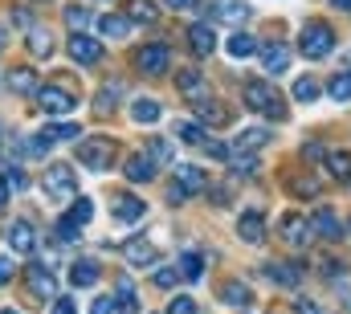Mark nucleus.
Segmentation results:
<instances>
[{
  "instance_id": "obj_22",
  "label": "nucleus",
  "mask_w": 351,
  "mask_h": 314,
  "mask_svg": "<svg viewBox=\"0 0 351 314\" xmlns=\"http://www.w3.org/2000/svg\"><path fill=\"white\" fill-rule=\"evenodd\" d=\"M265 143H269V131H265V127H245V131L233 139V147H229V152H254V156H258Z\"/></svg>"
},
{
  "instance_id": "obj_29",
  "label": "nucleus",
  "mask_w": 351,
  "mask_h": 314,
  "mask_svg": "<svg viewBox=\"0 0 351 314\" xmlns=\"http://www.w3.org/2000/svg\"><path fill=\"white\" fill-rule=\"evenodd\" d=\"M119 98H123V82H106V86L98 90V98H94V110H98V114H110Z\"/></svg>"
},
{
  "instance_id": "obj_20",
  "label": "nucleus",
  "mask_w": 351,
  "mask_h": 314,
  "mask_svg": "<svg viewBox=\"0 0 351 314\" xmlns=\"http://www.w3.org/2000/svg\"><path fill=\"white\" fill-rule=\"evenodd\" d=\"M131 119H135L139 127H156V123L164 119V106H160L156 98H135V102H131Z\"/></svg>"
},
{
  "instance_id": "obj_58",
  "label": "nucleus",
  "mask_w": 351,
  "mask_h": 314,
  "mask_svg": "<svg viewBox=\"0 0 351 314\" xmlns=\"http://www.w3.org/2000/svg\"><path fill=\"white\" fill-rule=\"evenodd\" d=\"M331 4H335L339 12H351V0H331Z\"/></svg>"
},
{
  "instance_id": "obj_45",
  "label": "nucleus",
  "mask_w": 351,
  "mask_h": 314,
  "mask_svg": "<svg viewBox=\"0 0 351 314\" xmlns=\"http://www.w3.org/2000/svg\"><path fill=\"white\" fill-rule=\"evenodd\" d=\"M90 314H123V306H119V298L102 294V298H94V302H90Z\"/></svg>"
},
{
  "instance_id": "obj_9",
  "label": "nucleus",
  "mask_w": 351,
  "mask_h": 314,
  "mask_svg": "<svg viewBox=\"0 0 351 314\" xmlns=\"http://www.w3.org/2000/svg\"><path fill=\"white\" fill-rule=\"evenodd\" d=\"M25 282H29V290H33L37 298H58V278L49 274V265L33 261V265L25 269Z\"/></svg>"
},
{
  "instance_id": "obj_7",
  "label": "nucleus",
  "mask_w": 351,
  "mask_h": 314,
  "mask_svg": "<svg viewBox=\"0 0 351 314\" xmlns=\"http://www.w3.org/2000/svg\"><path fill=\"white\" fill-rule=\"evenodd\" d=\"M37 106H41L45 114H70L78 102H74V94L62 90V86H41V90H37Z\"/></svg>"
},
{
  "instance_id": "obj_56",
  "label": "nucleus",
  "mask_w": 351,
  "mask_h": 314,
  "mask_svg": "<svg viewBox=\"0 0 351 314\" xmlns=\"http://www.w3.org/2000/svg\"><path fill=\"white\" fill-rule=\"evenodd\" d=\"M8 200V180H4V167H0V204Z\"/></svg>"
},
{
  "instance_id": "obj_13",
  "label": "nucleus",
  "mask_w": 351,
  "mask_h": 314,
  "mask_svg": "<svg viewBox=\"0 0 351 314\" xmlns=\"http://www.w3.org/2000/svg\"><path fill=\"white\" fill-rule=\"evenodd\" d=\"M258 58H262L265 74H286V70H290V49H286V45H278V41L258 45Z\"/></svg>"
},
{
  "instance_id": "obj_40",
  "label": "nucleus",
  "mask_w": 351,
  "mask_h": 314,
  "mask_svg": "<svg viewBox=\"0 0 351 314\" xmlns=\"http://www.w3.org/2000/svg\"><path fill=\"white\" fill-rule=\"evenodd\" d=\"M78 241H82V225H74L70 217L58 221V245H78Z\"/></svg>"
},
{
  "instance_id": "obj_11",
  "label": "nucleus",
  "mask_w": 351,
  "mask_h": 314,
  "mask_svg": "<svg viewBox=\"0 0 351 314\" xmlns=\"http://www.w3.org/2000/svg\"><path fill=\"white\" fill-rule=\"evenodd\" d=\"M70 58L78 66H94V62H102V45L94 37H86V33H74L70 37Z\"/></svg>"
},
{
  "instance_id": "obj_43",
  "label": "nucleus",
  "mask_w": 351,
  "mask_h": 314,
  "mask_svg": "<svg viewBox=\"0 0 351 314\" xmlns=\"http://www.w3.org/2000/svg\"><path fill=\"white\" fill-rule=\"evenodd\" d=\"M90 217H94V204H90L86 196H78L74 208H70V221H74V225H90Z\"/></svg>"
},
{
  "instance_id": "obj_37",
  "label": "nucleus",
  "mask_w": 351,
  "mask_h": 314,
  "mask_svg": "<svg viewBox=\"0 0 351 314\" xmlns=\"http://www.w3.org/2000/svg\"><path fill=\"white\" fill-rule=\"evenodd\" d=\"M200 269H204L200 253H184V257H180V278H184V282H196V278H200Z\"/></svg>"
},
{
  "instance_id": "obj_54",
  "label": "nucleus",
  "mask_w": 351,
  "mask_h": 314,
  "mask_svg": "<svg viewBox=\"0 0 351 314\" xmlns=\"http://www.w3.org/2000/svg\"><path fill=\"white\" fill-rule=\"evenodd\" d=\"M294 314H319V306L306 298V302H294Z\"/></svg>"
},
{
  "instance_id": "obj_47",
  "label": "nucleus",
  "mask_w": 351,
  "mask_h": 314,
  "mask_svg": "<svg viewBox=\"0 0 351 314\" xmlns=\"http://www.w3.org/2000/svg\"><path fill=\"white\" fill-rule=\"evenodd\" d=\"M168 314H200V311H196V302H192V298H184V294H180V298L168 302Z\"/></svg>"
},
{
  "instance_id": "obj_28",
  "label": "nucleus",
  "mask_w": 351,
  "mask_h": 314,
  "mask_svg": "<svg viewBox=\"0 0 351 314\" xmlns=\"http://www.w3.org/2000/svg\"><path fill=\"white\" fill-rule=\"evenodd\" d=\"M229 58H237V62L258 58V41H254L250 33H233V37H229Z\"/></svg>"
},
{
  "instance_id": "obj_17",
  "label": "nucleus",
  "mask_w": 351,
  "mask_h": 314,
  "mask_svg": "<svg viewBox=\"0 0 351 314\" xmlns=\"http://www.w3.org/2000/svg\"><path fill=\"white\" fill-rule=\"evenodd\" d=\"M123 257H127L131 265H156V261H160L156 245H152V241H143V237H131V241L123 245Z\"/></svg>"
},
{
  "instance_id": "obj_26",
  "label": "nucleus",
  "mask_w": 351,
  "mask_h": 314,
  "mask_svg": "<svg viewBox=\"0 0 351 314\" xmlns=\"http://www.w3.org/2000/svg\"><path fill=\"white\" fill-rule=\"evenodd\" d=\"M70 282H74L78 290H90V286H98V261H90V257L74 261V265H70Z\"/></svg>"
},
{
  "instance_id": "obj_10",
  "label": "nucleus",
  "mask_w": 351,
  "mask_h": 314,
  "mask_svg": "<svg viewBox=\"0 0 351 314\" xmlns=\"http://www.w3.org/2000/svg\"><path fill=\"white\" fill-rule=\"evenodd\" d=\"M237 237L245 245H265V213L262 208H245L237 221Z\"/></svg>"
},
{
  "instance_id": "obj_41",
  "label": "nucleus",
  "mask_w": 351,
  "mask_h": 314,
  "mask_svg": "<svg viewBox=\"0 0 351 314\" xmlns=\"http://www.w3.org/2000/svg\"><path fill=\"white\" fill-rule=\"evenodd\" d=\"M147 156L156 159V163H172L176 152H172V143H168V139H147Z\"/></svg>"
},
{
  "instance_id": "obj_48",
  "label": "nucleus",
  "mask_w": 351,
  "mask_h": 314,
  "mask_svg": "<svg viewBox=\"0 0 351 314\" xmlns=\"http://www.w3.org/2000/svg\"><path fill=\"white\" fill-rule=\"evenodd\" d=\"M290 192L294 196H319V184L315 180H290Z\"/></svg>"
},
{
  "instance_id": "obj_53",
  "label": "nucleus",
  "mask_w": 351,
  "mask_h": 314,
  "mask_svg": "<svg viewBox=\"0 0 351 314\" xmlns=\"http://www.w3.org/2000/svg\"><path fill=\"white\" fill-rule=\"evenodd\" d=\"M164 4H168V8H176V12H192L200 0H164Z\"/></svg>"
},
{
  "instance_id": "obj_15",
  "label": "nucleus",
  "mask_w": 351,
  "mask_h": 314,
  "mask_svg": "<svg viewBox=\"0 0 351 314\" xmlns=\"http://www.w3.org/2000/svg\"><path fill=\"white\" fill-rule=\"evenodd\" d=\"M123 176H127L131 184H152V180H156V159L139 152V156H131L123 163Z\"/></svg>"
},
{
  "instance_id": "obj_16",
  "label": "nucleus",
  "mask_w": 351,
  "mask_h": 314,
  "mask_svg": "<svg viewBox=\"0 0 351 314\" xmlns=\"http://www.w3.org/2000/svg\"><path fill=\"white\" fill-rule=\"evenodd\" d=\"M25 41H29V49H33V58H49V53H53V33H49V25H41V21H33V25L25 29Z\"/></svg>"
},
{
  "instance_id": "obj_51",
  "label": "nucleus",
  "mask_w": 351,
  "mask_h": 314,
  "mask_svg": "<svg viewBox=\"0 0 351 314\" xmlns=\"http://www.w3.org/2000/svg\"><path fill=\"white\" fill-rule=\"evenodd\" d=\"M53 314H78L74 298H53Z\"/></svg>"
},
{
  "instance_id": "obj_46",
  "label": "nucleus",
  "mask_w": 351,
  "mask_h": 314,
  "mask_svg": "<svg viewBox=\"0 0 351 314\" xmlns=\"http://www.w3.org/2000/svg\"><path fill=\"white\" fill-rule=\"evenodd\" d=\"M176 278H180V265H160L156 269V286H164V290H172Z\"/></svg>"
},
{
  "instance_id": "obj_21",
  "label": "nucleus",
  "mask_w": 351,
  "mask_h": 314,
  "mask_svg": "<svg viewBox=\"0 0 351 314\" xmlns=\"http://www.w3.org/2000/svg\"><path fill=\"white\" fill-rule=\"evenodd\" d=\"M176 184H180L188 196H196V192L208 188V176H204L200 167H192V163H180V167H176Z\"/></svg>"
},
{
  "instance_id": "obj_2",
  "label": "nucleus",
  "mask_w": 351,
  "mask_h": 314,
  "mask_svg": "<svg viewBox=\"0 0 351 314\" xmlns=\"http://www.w3.org/2000/svg\"><path fill=\"white\" fill-rule=\"evenodd\" d=\"M241 98H245V106L250 110H258V114H265V119H286V98L269 86L265 78H254V82H245V90H241Z\"/></svg>"
},
{
  "instance_id": "obj_1",
  "label": "nucleus",
  "mask_w": 351,
  "mask_h": 314,
  "mask_svg": "<svg viewBox=\"0 0 351 314\" xmlns=\"http://www.w3.org/2000/svg\"><path fill=\"white\" fill-rule=\"evenodd\" d=\"M331 49H335V29L327 21H306L298 29V53L306 62H323V58H331Z\"/></svg>"
},
{
  "instance_id": "obj_30",
  "label": "nucleus",
  "mask_w": 351,
  "mask_h": 314,
  "mask_svg": "<svg viewBox=\"0 0 351 314\" xmlns=\"http://www.w3.org/2000/svg\"><path fill=\"white\" fill-rule=\"evenodd\" d=\"M200 123L225 127V123H233V114H229V106H221V102H200Z\"/></svg>"
},
{
  "instance_id": "obj_5",
  "label": "nucleus",
  "mask_w": 351,
  "mask_h": 314,
  "mask_svg": "<svg viewBox=\"0 0 351 314\" xmlns=\"http://www.w3.org/2000/svg\"><path fill=\"white\" fill-rule=\"evenodd\" d=\"M135 66H139L143 78H160V74H168V66H172V49H168V45H143V49L135 53Z\"/></svg>"
},
{
  "instance_id": "obj_59",
  "label": "nucleus",
  "mask_w": 351,
  "mask_h": 314,
  "mask_svg": "<svg viewBox=\"0 0 351 314\" xmlns=\"http://www.w3.org/2000/svg\"><path fill=\"white\" fill-rule=\"evenodd\" d=\"M0 314H16V311H0Z\"/></svg>"
},
{
  "instance_id": "obj_27",
  "label": "nucleus",
  "mask_w": 351,
  "mask_h": 314,
  "mask_svg": "<svg viewBox=\"0 0 351 314\" xmlns=\"http://www.w3.org/2000/svg\"><path fill=\"white\" fill-rule=\"evenodd\" d=\"M8 90L12 94H37L41 86H37V74L29 66H16V70H8Z\"/></svg>"
},
{
  "instance_id": "obj_19",
  "label": "nucleus",
  "mask_w": 351,
  "mask_h": 314,
  "mask_svg": "<svg viewBox=\"0 0 351 314\" xmlns=\"http://www.w3.org/2000/svg\"><path fill=\"white\" fill-rule=\"evenodd\" d=\"M311 225H315V233L323 237V241H339V237H343V221H339L331 208H315Z\"/></svg>"
},
{
  "instance_id": "obj_52",
  "label": "nucleus",
  "mask_w": 351,
  "mask_h": 314,
  "mask_svg": "<svg viewBox=\"0 0 351 314\" xmlns=\"http://www.w3.org/2000/svg\"><path fill=\"white\" fill-rule=\"evenodd\" d=\"M12 274H16V269H12V257H0V286H8Z\"/></svg>"
},
{
  "instance_id": "obj_35",
  "label": "nucleus",
  "mask_w": 351,
  "mask_h": 314,
  "mask_svg": "<svg viewBox=\"0 0 351 314\" xmlns=\"http://www.w3.org/2000/svg\"><path fill=\"white\" fill-rule=\"evenodd\" d=\"M90 21H94V12H90L86 4H70V8H66V25H70L74 33H82Z\"/></svg>"
},
{
  "instance_id": "obj_38",
  "label": "nucleus",
  "mask_w": 351,
  "mask_h": 314,
  "mask_svg": "<svg viewBox=\"0 0 351 314\" xmlns=\"http://www.w3.org/2000/svg\"><path fill=\"white\" fill-rule=\"evenodd\" d=\"M119 306H123V314H139V298H135V286L123 278L119 282Z\"/></svg>"
},
{
  "instance_id": "obj_57",
  "label": "nucleus",
  "mask_w": 351,
  "mask_h": 314,
  "mask_svg": "<svg viewBox=\"0 0 351 314\" xmlns=\"http://www.w3.org/2000/svg\"><path fill=\"white\" fill-rule=\"evenodd\" d=\"M4 41H8V21L0 16V45H4Z\"/></svg>"
},
{
  "instance_id": "obj_14",
  "label": "nucleus",
  "mask_w": 351,
  "mask_h": 314,
  "mask_svg": "<svg viewBox=\"0 0 351 314\" xmlns=\"http://www.w3.org/2000/svg\"><path fill=\"white\" fill-rule=\"evenodd\" d=\"M265 278H269L274 286L294 290V286L302 282V265H294V261H269V265H265Z\"/></svg>"
},
{
  "instance_id": "obj_39",
  "label": "nucleus",
  "mask_w": 351,
  "mask_h": 314,
  "mask_svg": "<svg viewBox=\"0 0 351 314\" xmlns=\"http://www.w3.org/2000/svg\"><path fill=\"white\" fill-rule=\"evenodd\" d=\"M327 94H331L335 102H351V74H335L331 86H327Z\"/></svg>"
},
{
  "instance_id": "obj_3",
  "label": "nucleus",
  "mask_w": 351,
  "mask_h": 314,
  "mask_svg": "<svg viewBox=\"0 0 351 314\" xmlns=\"http://www.w3.org/2000/svg\"><path fill=\"white\" fill-rule=\"evenodd\" d=\"M74 152H78V163H82V167L106 171L110 159H114V139H106V135H86V139L74 143Z\"/></svg>"
},
{
  "instance_id": "obj_50",
  "label": "nucleus",
  "mask_w": 351,
  "mask_h": 314,
  "mask_svg": "<svg viewBox=\"0 0 351 314\" xmlns=\"http://www.w3.org/2000/svg\"><path fill=\"white\" fill-rule=\"evenodd\" d=\"M8 21H16L21 29H29V25H33V12H29V8H12V12H8Z\"/></svg>"
},
{
  "instance_id": "obj_6",
  "label": "nucleus",
  "mask_w": 351,
  "mask_h": 314,
  "mask_svg": "<svg viewBox=\"0 0 351 314\" xmlns=\"http://www.w3.org/2000/svg\"><path fill=\"white\" fill-rule=\"evenodd\" d=\"M278 229H282V237H286L294 249L311 245V237H315V225L306 221V213H286V217L278 221Z\"/></svg>"
},
{
  "instance_id": "obj_12",
  "label": "nucleus",
  "mask_w": 351,
  "mask_h": 314,
  "mask_svg": "<svg viewBox=\"0 0 351 314\" xmlns=\"http://www.w3.org/2000/svg\"><path fill=\"white\" fill-rule=\"evenodd\" d=\"M8 249L21 253V257L33 253V249H37V229H33L29 221H12V225H8Z\"/></svg>"
},
{
  "instance_id": "obj_4",
  "label": "nucleus",
  "mask_w": 351,
  "mask_h": 314,
  "mask_svg": "<svg viewBox=\"0 0 351 314\" xmlns=\"http://www.w3.org/2000/svg\"><path fill=\"white\" fill-rule=\"evenodd\" d=\"M41 188H45L49 200H74V196H78V176H74L70 163H49Z\"/></svg>"
},
{
  "instance_id": "obj_25",
  "label": "nucleus",
  "mask_w": 351,
  "mask_h": 314,
  "mask_svg": "<svg viewBox=\"0 0 351 314\" xmlns=\"http://www.w3.org/2000/svg\"><path fill=\"white\" fill-rule=\"evenodd\" d=\"M143 213H147L143 200H135V196H114V221L135 225V221H143Z\"/></svg>"
},
{
  "instance_id": "obj_31",
  "label": "nucleus",
  "mask_w": 351,
  "mask_h": 314,
  "mask_svg": "<svg viewBox=\"0 0 351 314\" xmlns=\"http://www.w3.org/2000/svg\"><path fill=\"white\" fill-rule=\"evenodd\" d=\"M127 16H131V25H156V4L152 0H135V4H127Z\"/></svg>"
},
{
  "instance_id": "obj_36",
  "label": "nucleus",
  "mask_w": 351,
  "mask_h": 314,
  "mask_svg": "<svg viewBox=\"0 0 351 314\" xmlns=\"http://www.w3.org/2000/svg\"><path fill=\"white\" fill-rule=\"evenodd\" d=\"M327 171H331L335 180H351V156L348 152H331V156H327Z\"/></svg>"
},
{
  "instance_id": "obj_32",
  "label": "nucleus",
  "mask_w": 351,
  "mask_h": 314,
  "mask_svg": "<svg viewBox=\"0 0 351 314\" xmlns=\"http://www.w3.org/2000/svg\"><path fill=\"white\" fill-rule=\"evenodd\" d=\"M41 135L49 143H58V139H82V127L78 123H49V127H41Z\"/></svg>"
},
{
  "instance_id": "obj_34",
  "label": "nucleus",
  "mask_w": 351,
  "mask_h": 314,
  "mask_svg": "<svg viewBox=\"0 0 351 314\" xmlns=\"http://www.w3.org/2000/svg\"><path fill=\"white\" fill-rule=\"evenodd\" d=\"M221 298H225L229 306H241V311H245V306L254 302V294H250V286H241V282H229V286L221 290Z\"/></svg>"
},
{
  "instance_id": "obj_8",
  "label": "nucleus",
  "mask_w": 351,
  "mask_h": 314,
  "mask_svg": "<svg viewBox=\"0 0 351 314\" xmlns=\"http://www.w3.org/2000/svg\"><path fill=\"white\" fill-rule=\"evenodd\" d=\"M250 4L245 0H208V16L221 21V25H245L250 21Z\"/></svg>"
},
{
  "instance_id": "obj_24",
  "label": "nucleus",
  "mask_w": 351,
  "mask_h": 314,
  "mask_svg": "<svg viewBox=\"0 0 351 314\" xmlns=\"http://www.w3.org/2000/svg\"><path fill=\"white\" fill-rule=\"evenodd\" d=\"M188 41H192V53H196V58H208V53L217 49L213 25H192V29H188Z\"/></svg>"
},
{
  "instance_id": "obj_55",
  "label": "nucleus",
  "mask_w": 351,
  "mask_h": 314,
  "mask_svg": "<svg viewBox=\"0 0 351 314\" xmlns=\"http://www.w3.org/2000/svg\"><path fill=\"white\" fill-rule=\"evenodd\" d=\"M302 156H306V159H323V147H319V143H306V147H302Z\"/></svg>"
},
{
  "instance_id": "obj_49",
  "label": "nucleus",
  "mask_w": 351,
  "mask_h": 314,
  "mask_svg": "<svg viewBox=\"0 0 351 314\" xmlns=\"http://www.w3.org/2000/svg\"><path fill=\"white\" fill-rule=\"evenodd\" d=\"M204 152H208L213 159H225V163H229V147H225V143H217V139H204Z\"/></svg>"
},
{
  "instance_id": "obj_44",
  "label": "nucleus",
  "mask_w": 351,
  "mask_h": 314,
  "mask_svg": "<svg viewBox=\"0 0 351 314\" xmlns=\"http://www.w3.org/2000/svg\"><path fill=\"white\" fill-rule=\"evenodd\" d=\"M4 180H8V192H25V188H29V176H25L21 167H12V163L4 167Z\"/></svg>"
},
{
  "instance_id": "obj_23",
  "label": "nucleus",
  "mask_w": 351,
  "mask_h": 314,
  "mask_svg": "<svg viewBox=\"0 0 351 314\" xmlns=\"http://www.w3.org/2000/svg\"><path fill=\"white\" fill-rule=\"evenodd\" d=\"M98 33L110 37V41H123V37L131 33V16H123V12H106V16H98Z\"/></svg>"
},
{
  "instance_id": "obj_33",
  "label": "nucleus",
  "mask_w": 351,
  "mask_h": 314,
  "mask_svg": "<svg viewBox=\"0 0 351 314\" xmlns=\"http://www.w3.org/2000/svg\"><path fill=\"white\" fill-rule=\"evenodd\" d=\"M172 135L180 139V143H188V147H204V139H208V135H204V131H200L196 123H176Z\"/></svg>"
},
{
  "instance_id": "obj_18",
  "label": "nucleus",
  "mask_w": 351,
  "mask_h": 314,
  "mask_svg": "<svg viewBox=\"0 0 351 314\" xmlns=\"http://www.w3.org/2000/svg\"><path fill=\"white\" fill-rule=\"evenodd\" d=\"M176 86H180V94L192 98V102H196V98H208V78H204L200 70H180V74H176Z\"/></svg>"
},
{
  "instance_id": "obj_42",
  "label": "nucleus",
  "mask_w": 351,
  "mask_h": 314,
  "mask_svg": "<svg viewBox=\"0 0 351 314\" xmlns=\"http://www.w3.org/2000/svg\"><path fill=\"white\" fill-rule=\"evenodd\" d=\"M319 94H323V90H319V82L315 78H298L294 82V98H298V102H315Z\"/></svg>"
}]
</instances>
